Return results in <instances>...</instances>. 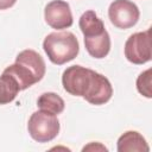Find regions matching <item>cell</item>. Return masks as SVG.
Returning <instances> with one entry per match:
<instances>
[{
	"mask_svg": "<svg viewBox=\"0 0 152 152\" xmlns=\"http://www.w3.org/2000/svg\"><path fill=\"white\" fill-rule=\"evenodd\" d=\"M62 84L70 95L82 96L95 106L104 104L113 95V88L107 77L81 65L66 68L62 75Z\"/></svg>",
	"mask_w": 152,
	"mask_h": 152,
	"instance_id": "6da1fadb",
	"label": "cell"
},
{
	"mask_svg": "<svg viewBox=\"0 0 152 152\" xmlns=\"http://www.w3.org/2000/svg\"><path fill=\"white\" fill-rule=\"evenodd\" d=\"M45 62L34 50L27 49L18 53L14 64L7 66L4 72L11 75L18 83L20 90H25L39 82L45 75Z\"/></svg>",
	"mask_w": 152,
	"mask_h": 152,
	"instance_id": "7a4b0ae2",
	"label": "cell"
},
{
	"mask_svg": "<svg viewBox=\"0 0 152 152\" xmlns=\"http://www.w3.org/2000/svg\"><path fill=\"white\" fill-rule=\"evenodd\" d=\"M43 49L53 64L62 65L78 55L80 45L72 32L61 31L49 33L43 42Z\"/></svg>",
	"mask_w": 152,
	"mask_h": 152,
	"instance_id": "3957f363",
	"label": "cell"
},
{
	"mask_svg": "<svg viewBox=\"0 0 152 152\" xmlns=\"http://www.w3.org/2000/svg\"><path fill=\"white\" fill-rule=\"evenodd\" d=\"M27 131L33 140L38 142H48L58 135L59 121L55 114L39 109L30 116Z\"/></svg>",
	"mask_w": 152,
	"mask_h": 152,
	"instance_id": "277c9868",
	"label": "cell"
},
{
	"mask_svg": "<svg viewBox=\"0 0 152 152\" xmlns=\"http://www.w3.org/2000/svg\"><path fill=\"white\" fill-rule=\"evenodd\" d=\"M125 57L133 64H145L151 61L152 52L150 30L129 36L125 43Z\"/></svg>",
	"mask_w": 152,
	"mask_h": 152,
	"instance_id": "5b68a950",
	"label": "cell"
},
{
	"mask_svg": "<svg viewBox=\"0 0 152 152\" xmlns=\"http://www.w3.org/2000/svg\"><path fill=\"white\" fill-rule=\"evenodd\" d=\"M139 8L129 0H114L108 8L110 23L121 30L133 27L139 20Z\"/></svg>",
	"mask_w": 152,
	"mask_h": 152,
	"instance_id": "8992f818",
	"label": "cell"
},
{
	"mask_svg": "<svg viewBox=\"0 0 152 152\" xmlns=\"http://www.w3.org/2000/svg\"><path fill=\"white\" fill-rule=\"evenodd\" d=\"M44 18L46 24L56 30L68 28L72 25V13L70 5L63 0L50 1L45 6Z\"/></svg>",
	"mask_w": 152,
	"mask_h": 152,
	"instance_id": "52a82bcc",
	"label": "cell"
},
{
	"mask_svg": "<svg viewBox=\"0 0 152 152\" xmlns=\"http://www.w3.org/2000/svg\"><path fill=\"white\" fill-rule=\"evenodd\" d=\"M84 46L94 58H104L110 50V37L106 31L93 37H84Z\"/></svg>",
	"mask_w": 152,
	"mask_h": 152,
	"instance_id": "ba28073f",
	"label": "cell"
},
{
	"mask_svg": "<svg viewBox=\"0 0 152 152\" xmlns=\"http://www.w3.org/2000/svg\"><path fill=\"white\" fill-rule=\"evenodd\" d=\"M148 150L145 138L135 131H127L118 139L119 152H147Z\"/></svg>",
	"mask_w": 152,
	"mask_h": 152,
	"instance_id": "9c48e42d",
	"label": "cell"
},
{
	"mask_svg": "<svg viewBox=\"0 0 152 152\" xmlns=\"http://www.w3.org/2000/svg\"><path fill=\"white\" fill-rule=\"evenodd\" d=\"M78 25L84 37H93L106 31L103 21L96 15L94 11L84 12L80 18Z\"/></svg>",
	"mask_w": 152,
	"mask_h": 152,
	"instance_id": "30bf717a",
	"label": "cell"
},
{
	"mask_svg": "<svg viewBox=\"0 0 152 152\" xmlns=\"http://www.w3.org/2000/svg\"><path fill=\"white\" fill-rule=\"evenodd\" d=\"M20 91L17 81L8 74L2 72L0 76V106L12 102Z\"/></svg>",
	"mask_w": 152,
	"mask_h": 152,
	"instance_id": "8fae6325",
	"label": "cell"
},
{
	"mask_svg": "<svg viewBox=\"0 0 152 152\" xmlns=\"http://www.w3.org/2000/svg\"><path fill=\"white\" fill-rule=\"evenodd\" d=\"M37 106L42 110L58 115L64 110L65 103L63 99L56 93H44L38 97Z\"/></svg>",
	"mask_w": 152,
	"mask_h": 152,
	"instance_id": "7c38bea8",
	"label": "cell"
},
{
	"mask_svg": "<svg viewBox=\"0 0 152 152\" xmlns=\"http://www.w3.org/2000/svg\"><path fill=\"white\" fill-rule=\"evenodd\" d=\"M151 69H147L145 71H142L138 78H137V89L138 91L145 96L151 99L152 97V90H151Z\"/></svg>",
	"mask_w": 152,
	"mask_h": 152,
	"instance_id": "4fadbf2b",
	"label": "cell"
},
{
	"mask_svg": "<svg viewBox=\"0 0 152 152\" xmlns=\"http://www.w3.org/2000/svg\"><path fill=\"white\" fill-rule=\"evenodd\" d=\"M88 150H104V151H107V148L104 147V146H102L100 142H96V144H94V142H91V144H89L88 146H84L83 147V151H88Z\"/></svg>",
	"mask_w": 152,
	"mask_h": 152,
	"instance_id": "5bb4252c",
	"label": "cell"
},
{
	"mask_svg": "<svg viewBox=\"0 0 152 152\" xmlns=\"http://www.w3.org/2000/svg\"><path fill=\"white\" fill-rule=\"evenodd\" d=\"M17 0H0V10H7L15 4Z\"/></svg>",
	"mask_w": 152,
	"mask_h": 152,
	"instance_id": "9a60e30c",
	"label": "cell"
}]
</instances>
